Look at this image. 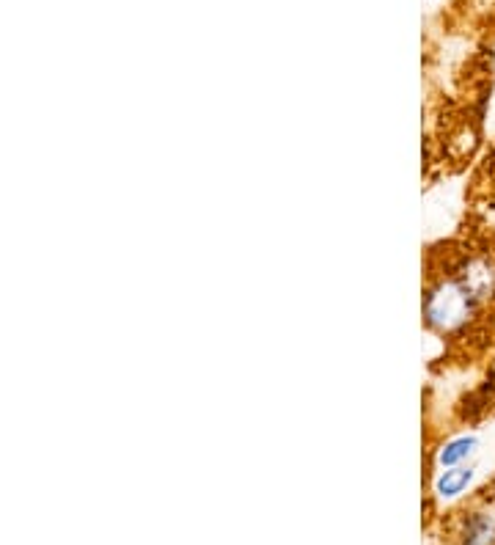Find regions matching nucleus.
<instances>
[{
  "mask_svg": "<svg viewBox=\"0 0 495 545\" xmlns=\"http://www.w3.org/2000/svg\"><path fill=\"white\" fill-rule=\"evenodd\" d=\"M484 303L473 298L471 290H465L454 273L446 279H438L424 295V317L440 334H457L471 323Z\"/></svg>",
  "mask_w": 495,
  "mask_h": 545,
  "instance_id": "f257e3e1",
  "label": "nucleus"
},
{
  "mask_svg": "<svg viewBox=\"0 0 495 545\" xmlns=\"http://www.w3.org/2000/svg\"><path fill=\"white\" fill-rule=\"evenodd\" d=\"M443 529V545H495V510L487 490L476 501L451 512Z\"/></svg>",
  "mask_w": 495,
  "mask_h": 545,
  "instance_id": "f03ea898",
  "label": "nucleus"
},
{
  "mask_svg": "<svg viewBox=\"0 0 495 545\" xmlns=\"http://www.w3.org/2000/svg\"><path fill=\"white\" fill-rule=\"evenodd\" d=\"M473 479V468L468 466H454L446 468L438 479H435V493H438L440 499H454V496H460L462 490L471 485Z\"/></svg>",
  "mask_w": 495,
  "mask_h": 545,
  "instance_id": "7ed1b4c3",
  "label": "nucleus"
},
{
  "mask_svg": "<svg viewBox=\"0 0 495 545\" xmlns=\"http://www.w3.org/2000/svg\"><path fill=\"white\" fill-rule=\"evenodd\" d=\"M473 452H476V438L473 435H462V438H454V441H449L440 449L438 463L443 468H454L460 466L462 460H468Z\"/></svg>",
  "mask_w": 495,
  "mask_h": 545,
  "instance_id": "20e7f679",
  "label": "nucleus"
}]
</instances>
